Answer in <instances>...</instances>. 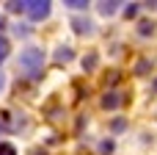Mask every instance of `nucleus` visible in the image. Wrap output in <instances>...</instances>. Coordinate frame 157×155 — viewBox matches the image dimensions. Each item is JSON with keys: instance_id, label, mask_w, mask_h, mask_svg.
<instances>
[{"instance_id": "nucleus-18", "label": "nucleus", "mask_w": 157, "mask_h": 155, "mask_svg": "<svg viewBox=\"0 0 157 155\" xmlns=\"http://www.w3.org/2000/svg\"><path fill=\"white\" fill-rule=\"evenodd\" d=\"M3 31H6V17L0 14V33H3Z\"/></svg>"}, {"instance_id": "nucleus-5", "label": "nucleus", "mask_w": 157, "mask_h": 155, "mask_svg": "<svg viewBox=\"0 0 157 155\" xmlns=\"http://www.w3.org/2000/svg\"><path fill=\"white\" fill-rule=\"evenodd\" d=\"M119 6H124V3H113V0H110V3H108V0H105V3H97V8H99L102 17H113V14L119 11Z\"/></svg>"}, {"instance_id": "nucleus-11", "label": "nucleus", "mask_w": 157, "mask_h": 155, "mask_svg": "<svg viewBox=\"0 0 157 155\" xmlns=\"http://www.w3.org/2000/svg\"><path fill=\"white\" fill-rule=\"evenodd\" d=\"M6 11H11V14H25V3L11 0V3H6Z\"/></svg>"}, {"instance_id": "nucleus-9", "label": "nucleus", "mask_w": 157, "mask_h": 155, "mask_svg": "<svg viewBox=\"0 0 157 155\" xmlns=\"http://www.w3.org/2000/svg\"><path fill=\"white\" fill-rule=\"evenodd\" d=\"M138 11H141V3H127V6H124V17H127V19L138 17Z\"/></svg>"}, {"instance_id": "nucleus-14", "label": "nucleus", "mask_w": 157, "mask_h": 155, "mask_svg": "<svg viewBox=\"0 0 157 155\" xmlns=\"http://www.w3.org/2000/svg\"><path fill=\"white\" fill-rule=\"evenodd\" d=\"M14 33H17V36H30V25H19V22H17V25H14Z\"/></svg>"}, {"instance_id": "nucleus-16", "label": "nucleus", "mask_w": 157, "mask_h": 155, "mask_svg": "<svg viewBox=\"0 0 157 155\" xmlns=\"http://www.w3.org/2000/svg\"><path fill=\"white\" fill-rule=\"evenodd\" d=\"M99 150H102V153H113V141H110V139H108V141H102V144H99Z\"/></svg>"}, {"instance_id": "nucleus-2", "label": "nucleus", "mask_w": 157, "mask_h": 155, "mask_svg": "<svg viewBox=\"0 0 157 155\" xmlns=\"http://www.w3.org/2000/svg\"><path fill=\"white\" fill-rule=\"evenodd\" d=\"M50 11H52V3H50V0H28V3H25V14H28L33 22L47 19Z\"/></svg>"}, {"instance_id": "nucleus-10", "label": "nucleus", "mask_w": 157, "mask_h": 155, "mask_svg": "<svg viewBox=\"0 0 157 155\" xmlns=\"http://www.w3.org/2000/svg\"><path fill=\"white\" fill-rule=\"evenodd\" d=\"M63 6H69L72 11H86V8H88V3H86V0H66Z\"/></svg>"}, {"instance_id": "nucleus-8", "label": "nucleus", "mask_w": 157, "mask_h": 155, "mask_svg": "<svg viewBox=\"0 0 157 155\" xmlns=\"http://www.w3.org/2000/svg\"><path fill=\"white\" fill-rule=\"evenodd\" d=\"M97 64H99V55H97V53H88V55L83 58V69H86V72L97 69Z\"/></svg>"}, {"instance_id": "nucleus-4", "label": "nucleus", "mask_w": 157, "mask_h": 155, "mask_svg": "<svg viewBox=\"0 0 157 155\" xmlns=\"http://www.w3.org/2000/svg\"><path fill=\"white\" fill-rule=\"evenodd\" d=\"M119 105H121V97H119V92H108V94L102 97V108L113 111V108H119Z\"/></svg>"}, {"instance_id": "nucleus-6", "label": "nucleus", "mask_w": 157, "mask_h": 155, "mask_svg": "<svg viewBox=\"0 0 157 155\" xmlns=\"http://www.w3.org/2000/svg\"><path fill=\"white\" fill-rule=\"evenodd\" d=\"M75 58V53H72V47H66V44H61L58 47V53H55V61L58 64H66V61H72Z\"/></svg>"}, {"instance_id": "nucleus-20", "label": "nucleus", "mask_w": 157, "mask_h": 155, "mask_svg": "<svg viewBox=\"0 0 157 155\" xmlns=\"http://www.w3.org/2000/svg\"><path fill=\"white\" fill-rule=\"evenodd\" d=\"M152 92H155V94H157V78H155V83H152Z\"/></svg>"}, {"instance_id": "nucleus-17", "label": "nucleus", "mask_w": 157, "mask_h": 155, "mask_svg": "<svg viewBox=\"0 0 157 155\" xmlns=\"http://www.w3.org/2000/svg\"><path fill=\"white\" fill-rule=\"evenodd\" d=\"M124 125H127L124 119H113V125H110V128H113V130H124Z\"/></svg>"}, {"instance_id": "nucleus-12", "label": "nucleus", "mask_w": 157, "mask_h": 155, "mask_svg": "<svg viewBox=\"0 0 157 155\" xmlns=\"http://www.w3.org/2000/svg\"><path fill=\"white\" fill-rule=\"evenodd\" d=\"M8 50H11V47H8V39H6V36L0 33V64H3V61L8 58Z\"/></svg>"}, {"instance_id": "nucleus-3", "label": "nucleus", "mask_w": 157, "mask_h": 155, "mask_svg": "<svg viewBox=\"0 0 157 155\" xmlns=\"http://www.w3.org/2000/svg\"><path fill=\"white\" fill-rule=\"evenodd\" d=\"M72 28H75V33H80V36H91V33H94V22H91L88 17H75V19H72Z\"/></svg>"}, {"instance_id": "nucleus-13", "label": "nucleus", "mask_w": 157, "mask_h": 155, "mask_svg": "<svg viewBox=\"0 0 157 155\" xmlns=\"http://www.w3.org/2000/svg\"><path fill=\"white\" fill-rule=\"evenodd\" d=\"M149 69H152V61H146V58H144V61H138V64H135V75H146V72H149Z\"/></svg>"}, {"instance_id": "nucleus-15", "label": "nucleus", "mask_w": 157, "mask_h": 155, "mask_svg": "<svg viewBox=\"0 0 157 155\" xmlns=\"http://www.w3.org/2000/svg\"><path fill=\"white\" fill-rule=\"evenodd\" d=\"M0 155H17V150H14L8 141H0Z\"/></svg>"}, {"instance_id": "nucleus-19", "label": "nucleus", "mask_w": 157, "mask_h": 155, "mask_svg": "<svg viewBox=\"0 0 157 155\" xmlns=\"http://www.w3.org/2000/svg\"><path fill=\"white\" fill-rule=\"evenodd\" d=\"M3 86H6V75L0 72V92H3Z\"/></svg>"}, {"instance_id": "nucleus-7", "label": "nucleus", "mask_w": 157, "mask_h": 155, "mask_svg": "<svg viewBox=\"0 0 157 155\" xmlns=\"http://www.w3.org/2000/svg\"><path fill=\"white\" fill-rule=\"evenodd\" d=\"M138 33H141V36H152V33H155V22H152V19H141V22H138Z\"/></svg>"}, {"instance_id": "nucleus-1", "label": "nucleus", "mask_w": 157, "mask_h": 155, "mask_svg": "<svg viewBox=\"0 0 157 155\" xmlns=\"http://www.w3.org/2000/svg\"><path fill=\"white\" fill-rule=\"evenodd\" d=\"M44 50L41 47H25L22 53H19V67L30 75V78H39V72H41V67H44Z\"/></svg>"}]
</instances>
